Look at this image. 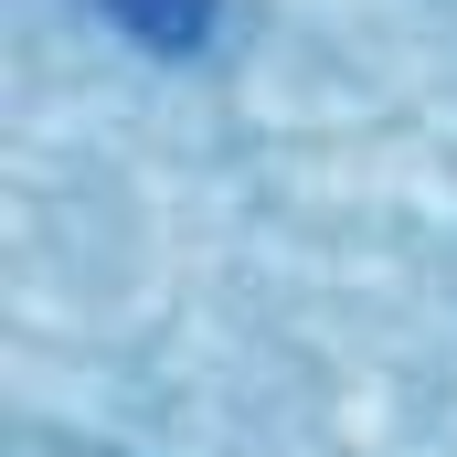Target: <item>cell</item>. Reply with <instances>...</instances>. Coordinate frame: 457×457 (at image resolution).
Returning <instances> with one entry per match:
<instances>
[{
	"instance_id": "6da1fadb",
	"label": "cell",
	"mask_w": 457,
	"mask_h": 457,
	"mask_svg": "<svg viewBox=\"0 0 457 457\" xmlns=\"http://www.w3.org/2000/svg\"><path fill=\"white\" fill-rule=\"evenodd\" d=\"M96 11H107V21L138 43V54H203L224 0H96Z\"/></svg>"
}]
</instances>
